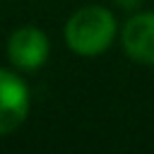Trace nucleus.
<instances>
[{"label": "nucleus", "instance_id": "obj_1", "mask_svg": "<svg viewBox=\"0 0 154 154\" xmlns=\"http://www.w3.org/2000/svg\"><path fill=\"white\" fill-rule=\"evenodd\" d=\"M63 38L75 55L96 58L106 53L118 38L116 14L106 5H84L65 22Z\"/></svg>", "mask_w": 154, "mask_h": 154}, {"label": "nucleus", "instance_id": "obj_5", "mask_svg": "<svg viewBox=\"0 0 154 154\" xmlns=\"http://www.w3.org/2000/svg\"><path fill=\"white\" fill-rule=\"evenodd\" d=\"M113 5L116 7H120V10H128V12H135L140 5H142V0H113Z\"/></svg>", "mask_w": 154, "mask_h": 154}, {"label": "nucleus", "instance_id": "obj_2", "mask_svg": "<svg viewBox=\"0 0 154 154\" xmlns=\"http://www.w3.org/2000/svg\"><path fill=\"white\" fill-rule=\"evenodd\" d=\"M7 60L14 70L19 72H34L46 65L48 53H51V41L43 29L34 24L17 26L7 36Z\"/></svg>", "mask_w": 154, "mask_h": 154}, {"label": "nucleus", "instance_id": "obj_4", "mask_svg": "<svg viewBox=\"0 0 154 154\" xmlns=\"http://www.w3.org/2000/svg\"><path fill=\"white\" fill-rule=\"evenodd\" d=\"M125 55L140 65H154V10L135 12L120 29Z\"/></svg>", "mask_w": 154, "mask_h": 154}, {"label": "nucleus", "instance_id": "obj_3", "mask_svg": "<svg viewBox=\"0 0 154 154\" xmlns=\"http://www.w3.org/2000/svg\"><path fill=\"white\" fill-rule=\"evenodd\" d=\"M31 91L17 70L0 67V137L14 132L29 116Z\"/></svg>", "mask_w": 154, "mask_h": 154}]
</instances>
